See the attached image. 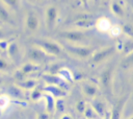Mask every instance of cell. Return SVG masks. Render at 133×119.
Returning a JSON list of instances; mask_svg holds the SVG:
<instances>
[{
    "mask_svg": "<svg viewBox=\"0 0 133 119\" xmlns=\"http://www.w3.org/2000/svg\"><path fill=\"white\" fill-rule=\"evenodd\" d=\"M112 25L110 23V21L107 18H100L97 21V28L98 30L102 31V32H108L110 31Z\"/></svg>",
    "mask_w": 133,
    "mask_h": 119,
    "instance_id": "1",
    "label": "cell"
},
{
    "mask_svg": "<svg viewBox=\"0 0 133 119\" xmlns=\"http://www.w3.org/2000/svg\"><path fill=\"white\" fill-rule=\"evenodd\" d=\"M10 103V99L7 95H4V94H1L0 95V111H3L5 110Z\"/></svg>",
    "mask_w": 133,
    "mask_h": 119,
    "instance_id": "2",
    "label": "cell"
},
{
    "mask_svg": "<svg viewBox=\"0 0 133 119\" xmlns=\"http://www.w3.org/2000/svg\"><path fill=\"white\" fill-rule=\"evenodd\" d=\"M124 101H125V100H122V101H119V102L115 105L114 111H113V113H112V118H111V119H119V113H121V110H122V108H123Z\"/></svg>",
    "mask_w": 133,
    "mask_h": 119,
    "instance_id": "3",
    "label": "cell"
},
{
    "mask_svg": "<svg viewBox=\"0 0 133 119\" xmlns=\"http://www.w3.org/2000/svg\"><path fill=\"white\" fill-rule=\"evenodd\" d=\"M44 46L51 52V53H55V54H58L59 53V48L55 45V44H52V43H45Z\"/></svg>",
    "mask_w": 133,
    "mask_h": 119,
    "instance_id": "4",
    "label": "cell"
},
{
    "mask_svg": "<svg viewBox=\"0 0 133 119\" xmlns=\"http://www.w3.org/2000/svg\"><path fill=\"white\" fill-rule=\"evenodd\" d=\"M102 82L105 87H109L110 84V70H107L102 75Z\"/></svg>",
    "mask_w": 133,
    "mask_h": 119,
    "instance_id": "5",
    "label": "cell"
},
{
    "mask_svg": "<svg viewBox=\"0 0 133 119\" xmlns=\"http://www.w3.org/2000/svg\"><path fill=\"white\" fill-rule=\"evenodd\" d=\"M27 24H28V27H29L30 29H35L36 26H37V19H36L34 16H30V17L28 18Z\"/></svg>",
    "mask_w": 133,
    "mask_h": 119,
    "instance_id": "6",
    "label": "cell"
},
{
    "mask_svg": "<svg viewBox=\"0 0 133 119\" xmlns=\"http://www.w3.org/2000/svg\"><path fill=\"white\" fill-rule=\"evenodd\" d=\"M69 40H73V41H78V40H81L83 38V35L79 32H71V33H65L64 34Z\"/></svg>",
    "mask_w": 133,
    "mask_h": 119,
    "instance_id": "7",
    "label": "cell"
},
{
    "mask_svg": "<svg viewBox=\"0 0 133 119\" xmlns=\"http://www.w3.org/2000/svg\"><path fill=\"white\" fill-rule=\"evenodd\" d=\"M84 91H85V93L88 94L89 96H94V95L96 94V92H97V89H96V87H94V86H91V85H87V86L84 87Z\"/></svg>",
    "mask_w": 133,
    "mask_h": 119,
    "instance_id": "8",
    "label": "cell"
},
{
    "mask_svg": "<svg viewBox=\"0 0 133 119\" xmlns=\"http://www.w3.org/2000/svg\"><path fill=\"white\" fill-rule=\"evenodd\" d=\"M121 31H122V29H121L118 26H112L109 32H110V34H111L112 37H117V35L121 34Z\"/></svg>",
    "mask_w": 133,
    "mask_h": 119,
    "instance_id": "9",
    "label": "cell"
},
{
    "mask_svg": "<svg viewBox=\"0 0 133 119\" xmlns=\"http://www.w3.org/2000/svg\"><path fill=\"white\" fill-rule=\"evenodd\" d=\"M95 108H96V110H97L98 113H100V114L103 113V110H104V105H103V103H101V102H96Z\"/></svg>",
    "mask_w": 133,
    "mask_h": 119,
    "instance_id": "10",
    "label": "cell"
},
{
    "mask_svg": "<svg viewBox=\"0 0 133 119\" xmlns=\"http://www.w3.org/2000/svg\"><path fill=\"white\" fill-rule=\"evenodd\" d=\"M55 19V9L54 8H51L49 10V20H50V23H52V21H54Z\"/></svg>",
    "mask_w": 133,
    "mask_h": 119,
    "instance_id": "11",
    "label": "cell"
},
{
    "mask_svg": "<svg viewBox=\"0 0 133 119\" xmlns=\"http://www.w3.org/2000/svg\"><path fill=\"white\" fill-rule=\"evenodd\" d=\"M6 68V63L3 59H0V69H5Z\"/></svg>",
    "mask_w": 133,
    "mask_h": 119,
    "instance_id": "12",
    "label": "cell"
},
{
    "mask_svg": "<svg viewBox=\"0 0 133 119\" xmlns=\"http://www.w3.org/2000/svg\"><path fill=\"white\" fill-rule=\"evenodd\" d=\"M9 4H16V2H17V0H6Z\"/></svg>",
    "mask_w": 133,
    "mask_h": 119,
    "instance_id": "13",
    "label": "cell"
},
{
    "mask_svg": "<svg viewBox=\"0 0 133 119\" xmlns=\"http://www.w3.org/2000/svg\"><path fill=\"white\" fill-rule=\"evenodd\" d=\"M130 119H133V117H132V118H130Z\"/></svg>",
    "mask_w": 133,
    "mask_h": 119,
    "instance_id": "14",
    "label": "cell"
}]
</instances>
